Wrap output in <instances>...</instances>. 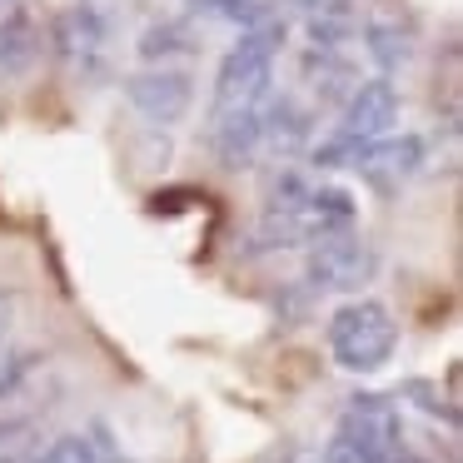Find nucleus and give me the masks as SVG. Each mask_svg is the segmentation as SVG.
I'll return each instance as SVG.
<instances>
[{
  "mask_svg": "<svg viewBox=\"0 0 463 463\" xmlns=\"http://www.w3.org/2000/svg\"><path fill=\"white\" fill-rule=\"evenodd\" d=\"M399 110H403V95L393 80H383V75L359 80L354 95L344 100L334 135L319 145H309V165L314 170H344V165H354V155H359L364 145L383 140V135L399 125Z\"/></svg>",
  "mask_w": 463,
  "mask_h": 463,
  "instance_id": "nucleus-1",
  "label": "nucleus"
},
{
  "mask_svg": "<svg viewBox=\"0 0 463 463\" xmlns=\"http://www.w3.org/2000/svg\"><path fill=\"white\" fill-rule=\"evenodd\" d=\"M284 35H289V25H284L279 15H264L260 25L240 31V41L230 45V55H224L220 71H214V115L254 110V105L269 95L274 61H279V51H284Z\"/></svg>",
  "mask_w": 463,
  "mask_h": 463,
  "instance_id": "nucleus-2",
  "label": "nucleus"
},
{
  "mask_svg": "<svg viewBox=\"0 0 463 463\" xmlns=\"http://www.w3.org/2000/svg\"><path fill=\"white\" fill-rule=\"evenodd\" d=\"M399 349V319L383 299H349L329 319V354L349 373H379L389 369Z\"/></svg>",
  "mask_w": 463,
  "mask_h": 463,
  "instance_id": "nucleus-3",
  "label": "nucleus"
},
{
  "mask_svg": "<svg viewBox=\"0 0 463 463\" xmlns=\"http://www.w3.org/2000/svg\"><path fill=\"white\" fill-rule=\"evenodd\" d=\"M373 274H379V250H373L359 230H349V234H339V240L314 244L309 260H304L299 284L309 294H359Z\"/></svg>",
  "mask_w": 463,
  "mask_h": 463,
  "instance_id": "nucleus-4",
  "label": "nucleus"
},
{
  "mask_svg": "<svg viewBox=\"0 0 463 463\" xmlns=\"http://www.w3.org/2000/svg\"><path fill=\"white\" fill-rule=\"evenodd\" d=\"M334 433H344L369 463H393L403 449H409V443H403L399 403L383 399V393H354V399L344 403V419H339Z\"/></svg>",
  "mask_w": 463,
  "mask_h": 463,
  "instance_id": "nucleus-5",
  "label": "nucleus"
},
{
  "mask_svg": "<svg viewBox=\"0 0 463 463\" xmlns=\"http://www.w3.org/2000/svg\"><path fill=\"white\" fill-rule=\"evenodd\" d=\"M423 160H429V140H423V135H383V140L364 145V150L354 155V175H359L379 200H393V194L423 170Z\"/></svg>",
  "mask_w": 463,
  "mask_h": 463,
  "instance_id": "nucleus-6",
  "label": "nucleus"
},
{
  "mask_svg": "<svg viewBox=\"0 0 463 463\" xmlns=\"http://www.w3.org/2000/svg\"><path fill=\"white\" fill-rule=\"evenodd\" d=\"M125 100L150 125H180L194 110V80L184 71H165V65L135 71V75H125Z\"/></svg>",
  "mask_w": 463,
  "mask_h": 463,
  "instance_id": "nucleus-7",
  "label": "nucleus"
},
{
  "mask_svg": "<svg viewBox=\"0 0 463 463\" xmlns=\"http://www.w3.org/2000/svg\"><path fill=\"white\" fill-rule=\"evenodd\" d=\"M51 41L61 51V61H71L80 75H105V45H110V15L90 0L61 11V21L51 25Z\"/></svg>",
  "mask_w": 463,
  "mask_h": 463,
  "instance_id": "nucleus-8",
  "label": "nucleus"
},
{
  "mask_svg": "<svg viewBox=\"0 0 463 463\" xmlns=\"http://www.w3.org/2000/svg\"><path fill=\"white\" fill-rule=\"evenodd\" d=\"M260 145L264 150H274L279 160H289V155H299V150H309V140H314V110L304 100H294V95H264L260 105Z\"/></svg>",
  "mask_w": 463,
  "mask_h": 463,
  "instance_id": "nucleus-9",
  "label": "nucleus"
},
{
  "mask_svg": "<svg viewBox=\"0 0 463 463\" xmlns=\"http://www.w3.org/2000/svg\"><path fill=\"white\" fill-rule=\"evenodd\" d=\"M354 224H359V204H354V194L339 190V184H314L309 200H304V210H299V244L314 250V244H324V240L349 234Z\"/></svg>",
  "mask_w": 463,
  "mask_h": 463,
  "instance_id": "nucleus-10",
  "label": "nucleus"
},
{
  "mask_svg": "<svg viewBox=\"0 0 463 463\" xmlns=\"http://www.w3.org/2000/svg\"><path fill=\"white\" fill-rule=\"evenodd\" d=\"M31 463H135V458L110 439L105 423H90L80 433H55L45 449H35Z\"/></svg>",
  "mask_w": 463,
  "mask_h": 463,
  "instance_id": "nucleus-11",
  "label": "nucleus"
},
{
  "mask_svg": "<svg viewBox=\"0 0 463 463\" xmlns=\"http://www.w3.org/2000/svg\"><path fill=\"white\" fill-rule=\"evenodd\" d=\"M260 110H230L214 115V160L224 170H250L260 160Z\"/></svg>",
  "mask_w": 463,
  "mask_h": 463,
  "instance_id": "nucleus-12",
  "label": "nucleus"
},
{
  "mask_svg": "<svg viewBox=\"0 0 463 463\" xmlns=\"http://www.w3.org/2000/svg\"><path fill=\"white\" fill-rule=\"evenodd\" d=\"M304 80L314 85L319 100H349L354 85H359V65L344 51H304Z\"/></svg>",
  "mask_w": 463,
  "mask_h": 463,
  "instance_id": "nucleus-13",
  "label": "nucleus"
},
{
  "mask_svg": "<svg viewBox=\"0 0 463 463\" xmlns=\"http://www.w3.org/2000/svg\"><path fill=\"white\" fill-rule=\"evenodd\" d=\"M140 61H175V55H194V25L184 21V15H170V21H155V25H145L140 31Z\"/></svg>",
  "mask_w": 463,
  "mask_h": 463,
  "instance_id": "nucleus-14",
  "label": "nucleus"
},
{
  "mask_svg": "<svg viewBox=\"0 0 463 463\" xmlns=\"http://www.w3.org/2000/svg\"><path fill=\"white\" fill-rule=\"evenodd\" d=\"M364 51H369V61L379 65V75L389 80L399 65H409L413 41H409V31H399L393 21H369L364 25Z\"/></svg>",
  "mask_w": 463,
  "mask_h": 463,
  "instance_id": "nucleus-15",
  "label": "nucleus"
},
{
  "mask_svg": "<svg viewBox=\"0 0 463 463\" xmlns=\"http://www.w3.org/2000/svg\"><path fill=\"white\" fill-rule=\"evenodd\" d=\"M41 55V35H35V25L25 21V15H5L0 21V75H21L31 71V61Z\"/></svg>",
  "mask_w": 463,
  "mask_h": 463,
  "instance_id": "nucleus-16",
  "label": "nucleus"
},
{
  "mask_svg": "<svg viewBox=\"0 0 463 463\" xmlns=\"http://www.w3.org/2000/svg\"><path fill=\"white\" fill-rule=\"evenodd\" d=\"M354 35H359V21H354L349 0H339V5H324V11L309 15V51H344Z\"/></svg>",
  "mask_w": 463,
  "mask_h": 463,
  "instance_id": "nucleus-17",
  "label": "nucleus"
},
{
  "mask_svg": "<svg viewBox=\"0 0 463 463\" xmlns=\"http://www.w3.org/2000/svg\"><path fill=\"white\" fill-rule=\"evenodd\" d=\"M194 11H210V15H220V21H230V25H240V31H250V25H260L264 15V0H190Z\"/></svg>",
  "mask_w": 463,
  "mask_h": 463,
  "instance_id": "nucleus-18",
  "label": "nucleus"
},
{
  "mask_svg": "<svg viewBox=\"0 0 463 463\" xmlns=\"http://www.w3.org/2000/svg\"><path fill=\"white\" fill-rule=\"evenodd\" d=\"M314 299H319V294H309L304 284H289V289L274 294V309H279L284 324H304L314 314Z\"/></svg>",
  "mask_w": 463,
  "mask_h": 463,
  "instance_id": "nucleus-19",
  "label": "nucleus"
},
{
  "mask_svg": "<svg viewBox=\"0 0 463 463\" xmlns=\"http://www.w3.org/2000/svg\"><path fill=\"white\" fill-rule=\"evenodd\" d=\"M403 393H409V399L419 403L423 413H433V419L443 413V423H458V409H453V403H443V393L433 389L429 379H409V383H403Z\"/></svg>",
  "mask_w": 463,
  "mask_h": 463,
  "instance_id": "nucleus-20",
  "label": "nucleus"
},
{
  "mask_svg": "<svg viewBox=\"0 0 463 463\" xmlns=\"http://www.w3.org/2000/svg\"><path fill=\"white\" fill-rule=\"evenodd\" d=\"M324 463H369V458H364V453L354 449V443L344 439V433H334V439L324 443Z\"/></svg>",
  "mask_w": 463,
  "mask_h": 463,
  "instance_id": "nucleus-21",
  "label": "nucleus"
},
{
  "mask_svg": "<svg viewBox=\"0 0 463 463\" xmlns=\"http://www.w3.org/2000/svg\"><path fill=\"white\" fill-rule=\"evenodd\" d=\"M11 319H15V294H0V344L11 334Z\"/></svg>",
  "mask_w": 463,
  "mask_h": 463,
  "instance_id": "nucleus-22",
  "label": "nucleus"
},
{
  "mask_svg": "<svg viewBox=\"0 0 463 463\" xmlns=\"http://www.w3.org/2000/svg\"><path fill=\"white\" fill-rule=\"evenodd\" d=\"M294 5H304V11L314 15V11H324V5H339V0H294Z\"/></svg>",
  "mask_w": 463,
  "mask_h": 463,
  "instance_id": "nucleus-23",
  "label": "nucleus"
},
{
  "mask_svg": "<svg viewBox=\"0 0 463 463\" xmlns=\"http://www.w3.org/2000/svg\"><path fill=\"white\" fill-rule=\"evenodd\" d=\"M0 11H15V0H0Z\"/></svg>",
  "mask_w": 463,
  "mask_h": 463,
  "instance_id": "nucleus-24",
  "label": "nucleus"
}]
</instances>
